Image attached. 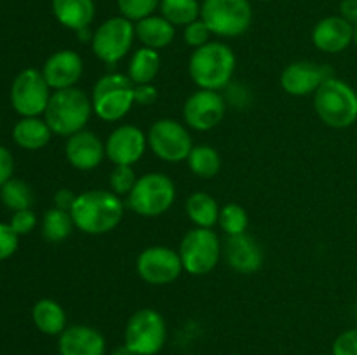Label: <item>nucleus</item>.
<instances>
[{
  "mask_svg": "<svg viewBox=\"0 0 357 355\" xmlns=\"http://www.w3.org/2000/svg\"><path fill=\"white\" fill-rule=\"evenodd\" d=\"M73 223L87 235H103L112 232L124 216L121 197L110 190H89L77 195L70 209Z\"/></svg>",
  "mask_w": 357,
  "mask_h": 355,
  "instance_id": "nucleus-1",
  "label": "nucleus"
},
{
  "mask_svg": "<svg viewBox=\"0 0 357 355\" xmlns=\"http://www.w3.org/2000/svg\"><path fill=\"white\" fill-rule=\"evenodd\" d=\"M236 72V54L222 42H208L197 47L188 61V73L201 89L220 90L227 87Z\"/></svg>",
  "mask_w": 357,
  "mask_h": 355,
  "instance_id": "nucleus-2",
  "label": "nucleus"
},
{
  "mask_svg": "<svg viewBox=\"0 0 357 355\" xmlns=\"http://www.w3.org/2000/svg\"><path fill=\"white\" fill-rule=\"evenodd\" d=\"M91 111H93V100H89L82 89L70 87L51 94V100L44 111V120L54 134L70 138L86 127Z\"/></svg>",
  "mask_w": 357,
  "mask_h": 355,
  "instance_id": "nucleus-3",
  "label": "nucleus"
},
{
  "mask_svg": "<svg viewBox=\"0 0 357 355\" xmlns=\"http://www.w3.org/2000/svg\"><path fill=\"white\" fill-rule=\"evenodd\" d=\"M314 108L330 127H351L357 120V94L347 82L330 77L314 93Z\"/></svg>",
  "mask_w": 357,
  "mask_h": 355,
  "instance_id": "nucleus-4",
  "label": "nucleus"
},
{
  "mask_svg": "<svg viewBox=\"0 0 357 355\" xmlns=\"http://www.w3.org/2000/svg\"><path fill=\"white\" fill-rule=\"evenodd\" d=\"M135 103V84L122 73H107L93 89V110L105 122L124 118Z\"/></svg>",
  "mask_w": 357,
  "mask_h": 355,
  "instance_id": "nucleus-5",
  "label": "nucleus"
},
{
  "mask_svg": "<svg viewBox=\"0 0 357 355\" xmlns=\"http://www.w3.org/2000/svg\"><path fill=\"white\" fill-rule=\"evenodd\" d=\"M176 198V188L169 176L162 173H149L138 178L135 188L128 195V205L136 214L153 218L169 211Z\"/></svg>",
  "mask_w": 357,
  "mask_h": 355,
  "instance_id": "nucleus-6",
  "label": "nucleus"
},
{
  "mask_svg": "<svg viewBox=\"0 0 357 355\" xmlns=\"http://www.w3.org/2000/svg\"><path fill=\"white\" fill-rule=\"evenodd\" d=\"M201 19L208 24L213 35L239 37L250 28L253 10L250 0H204Z\"/></svg>",
  "mask_w": 357,
  "mask_h": 355,
  "instance_id": "nucleus-7",
  "label": "nucleus"
},
{
  "mask_svg": "<svg viewBox=\"0 0 357 355\" xmlns=\"http://www.w3.org/2000/svg\"><path fill=\"white\" fill-rule=\"evenodd\" d=\"M167 340L166 320L157 310L142 308L129 317L124 343L136 355H157Z\"/></svg>",
  "mask_w": 357,
  "mask_h": 355,
  "instance_id": "nucleus-8",
  "label": "nucleus"
},
{
  "mask_svg": "<svg viewBox=\"0 0 357 355\" xmlns=\"http://www.w3.org/2000/svg\"><path fill=\"white\" fill-rule=\"evenodd\" d=\"M178 253L185 271L190 275H206L218 265L222 244L211 228H194L185 233Z\"/></svg>",
  "mask_w": 357,
  "mask_h": 355,
  "instance_id": "nucleus-9",
  "label": "nucleus"
},
{
  "mask_svg": "<svg viewBox=\"0 0 357 355\" xmlns=\"http://www.w3.org/2000/svg\"><path fill=\"white\" fill-rule=\"evenodd\" d=\"M135 37L136 28L132 21L124 16H115L98 26L91 38V45L96 58L112 66L131 51Z\"/></svg>",
  "mask_w": 357,
  "mask_h": 355,
  "instance_id": "nucleus-10",
  "label": "nucleus"
},
{
  "mask_svg": "<svg viewBox=\"0 0 357 355\" xmlns=\"http://www.w3.org/2000/svg\"><path fill=\"white\" fill-rule=\"evenodd\" d=\"M149 146L164 162H180L190 155L194 143L192 136L183 125L174 118H160L150 127Z\"/></svg>",
  "mask_w": 357,
  "mask_h": 355,
  "instance_id": "nucleus-11",
  "label": "nucleus"
},
{
  "mask_svg": "<svg viewBox=\"0 0 357 355\" xmlns=\"http://www.w3.org/2000/svg\"><path fill=\"white\" fill-rule=\"evenodd\" d=\"M49 84L45 82L42 72L35 68H26L14 79L10 89V103L13 108L23 117H38L47 108L51 93Z\"/></svg>",
  "mask_w": 357,
  "mask_h": 355,
  "instance_id": "nucleus-12",
  "label": "nucleus"
},
{
  "mask_svg": "<svg viewBox=\"0 0 357 355\" xmlns=\"http://www.w3.org/2000/svg\"><path fill=\"white\" fill-rule=\"evenodd\" d=\"M136 270L145 282L152 285L171 284L183 271L180 253L171 247L152 246L139 253L136 260Z\"/></svg>",
  "mask_w": 357,
  "mask_h": 355,
  "instance_id": "nucleus-13",
  "label": "nucleus"
},
{
  "mask_svg": "<svg viewBox=\"0 0 357 355\" xmlns=\"http://www.w3.org/2000/svg\"><path fill=\"white\" fill-rule=\"evenodd\" d=\"M227 104L218 90L199 89L185 101L183 118L195 131H209L225 117Z\"/></svg>",
  "mask_w": 357,
  "mask_h": 355,
  "instance_id": "nucleus-14",
  "label": "nucleus"
},
{
  "mask_svg": "<svg viewBox=\"0 0 357 355\" xmlns=\"http://www.w3.org/2000/svg\"><path fill=\"white\" fill-rule=\"evenodd\" d=\"M149 139L136 125H121L108 136L105 153L115 166H132L145 153Z\"/></svg>",
  "mask_w": 357,
  "mask_h": 355,
  "instance_id": "nucleus-15",
  "label": "nucleus"
},
{
  "mask_svg": "<svg viewBox=\"0 0 357 355\" xmlns=\"http://www.w3.org/2000/svg\"><path fill=\"white\" fill-rule=\"evenodd\" d=\"M333 77L328 66L312 61H296L284 68L281 75V86L291 96H307L319 89L321 84Z\"/></svg>",
  "mask_w": 357,
  "mask_h": 355,
  "instance_id": "nucleus-16",
  "label": "nucleus"
},
{
  "mask_svg": "<svg viewBox=\"0 0 357 355\" xmlns=\"http://www.w3.org/2000/svg\"><path fill=\"white\" fill-rule=\"evenodd\" d=\"M82 73V58L75 51H70V49H63V51H58L52 56H49L44 68H42V75H44L45 82L54 90L75 87Z\"/></svg>",
  "mask_w": 357,
  "mask_h": 355,
  "instance_id": "nucleus-17",
  "label": "nucleus"
},
{
  "mask_svg": "<svg viewBox=\"0 0 357 355\" xmlns=\"http://www.w3.org/2000/svg\"><path fill=\"white\" fill-rule=\"evenodd\" d=\"M312 42L319 51L338 54L354 42V24L342 16H328L312 30Z\"/></svg>",
  "mask_w": 357,
  "mask_h": 355,
  "instance_id": "nucleus-18",
  "label": "nucleus"
},
{
  "mask_svg": "<svg viewBox=\"0 0 357 355\" xmlns=\"http://www.w3.org/2000/svg\"><path fill=\"white\" fill-rule=\"evenodd\" d=\"M58 350L59 355H105L107 341L94 327L77 324L59 334Z\"/></svg>",
  "mask_w": 357,
  "mask_h": 355,
  "instance_id": "nucleus-19",
  "label": "nucleus"
},
{
  "mask_svg": "<svg viewBox=\"0 0 357 355\" xmlns=\"http://www.w3.org/2000/svg\"><path fill=\"white\" fill-rule=\"evenodd\" d=\"M65 153L70 166L79 171L96 169L103 157L107 155L101 139L94 132L86 131V129L70 136L65 146Z\"/></svg>",
  "mask_w": 357,
  "mask_h": 355,
  "instance_id": "nucleus-20",
  "label": "nucleus"
},
{
  "mask_svg": "<svg viewBox=\"0 0 357 355\" xmlns=\"http://www.w3.org/2000/svg\"><path fill=\"white\" fill-rule=\"evenodd\" d=\"M225 260L232 270L239 274H253L264 265V251L253 237L241 233L230 235L225 242Z\"/></svg>",
  "mask_w": 357,
  "mask_h": 355,
  "instance_id": "nucleus-21",
  "label": "nucleus"
},
{
  "mask_svg": "<svg viewBox=\"0 0 357 355\" xmlns=\"http://www.w3.org/2000/svg\"><path fill=\"white\" fill-rule=\"evenodd\" d=\"M52 13L63 26L70 30H86L93 23L94 0H52Z\"/></svg>",
  "mask_w": 357,
  "mask_h": 355,
  "instance_id": "nucleus-22",
  "label": "nucleus"
},
{
  "mask_svg": "<svg viewBox=\"0 0 357 355\" xmlns=\"http://www.w3.org/2000/svg\"><path fill=\"white\" fill-rule=\"evenodd\" d=\"M136 37L139 38L145 47L150 49H164L174 40V24L164 16H149L143 19L136 21Z\"/></svg>",
  "mask_w": 357,
  "mask_h": 355,
  "instance_id": "nucleus-23",
  "label": "nucleus"
},
{
  "mask_svg": "<svg viewBox=\"0 0 357 355\" xmlns=\"http://www.w3.org/2000/svg\"><path fill=\"white\" fill-rule=\"evenodd\" d=\"M52 131L47 122L38 117H23L13 129L16 145L24 150H40L51 141Z\"/></svg>",
  "mask_w": 357,
  "mask_h": 355,
  "instance_id": "nucleus-24",
  "label": "nucleus"
},
{
  "mask_svg": "<svg viewBox=\"0 0 357 355\" xmlns=\"http://www.w3.org/2000/svg\"><path fill=\"white\" fill-rule=\"evenodd\" d=\"M31 317H33V324L37 326V329L49 336L61 334L66 329V313L63 306L54 299L45 298L35 303Z\"/></svg>",
  "mask_w": 357,
  "mask_h": 355,
  "instance_id": "nucleus-25",
  "label": "nucleus"
},
{
  "mask_svg": "<svg viewBox=\"0 0 357 355\" xmlns=\"http://www.w3.org/2000/svg\"><path fill=\"white\" fill-rule=\"evenodd\" d=\"M185 211L197 228H211L218 223L220 205L206 191H194L185 202Z\"/></svg>",
  "mask_w": 357,
  "mask_h": 355,
  "instance_id": "nucleus-26",
  "label": "nucleus"
},
{
  "mask_svg": "<svg viewBox=\"0 0 357 355\" xmlns=\"http://www.w3.org/2000/svg\"><path fill=\"white\" fill-rule=\"evenodd\" d=\"M160 68V56L155 49L142 47L132 54L129 61L128 77L135 86L142 84H152Z\"/></svg>",
  "mask_w": 357,
  "mask_h": 355,
  "instance_id": "nucleus-27",
  "label": "nucleus"
},
{
  "mask_svg": "<svg viewBox=\"0 0 357 355\" xmlns=\"http://www.w3.org/2000/svg\"><path fill=\"white\" fill-rule=\"evenodd\" d=\"M187 162L192 173L202 180H211L222 169V157L209 145L194 146Z\"/></svg>",
  "mask_w": 357,
  "mask_h": 355,
  "instance_id": "nucleus-28",
  "label": "nucleus"
},
{
  "mask_svg": "<svg viewBox=\"0 0 357 355\" xmlns=\"http://www.w3.org/2000/svg\"><path fill=\"white\" fill-rule=\"evenodd\" d=\"M160 13L174 26H187L201 17L197 0H160Z\"/></svg>",
  "mask_w": 357,
  "mask_h": 355,
  "instance_id": "nucleus-29",
  "label": "nucleus"
},
{
  "mask_svg": "<svg viewBox=\"0 0 357 355\" xmlns=\"http://www.w3.org/2000/svg\"><path fill=\"white\" fill-rule=\"evenodd\" d=\"M73 226H75V223H73L72 214L58 207L49 209L44 214V219H42V233H44V239L49 240V242L65 240L66 237H70Z\"/></svg>",
  "mask_w": 357,
  "mask_h": 355,
  "instance_id": "nucleus-30",
  "label": "nucleus"
},
{
  "mask_svg": "<svg viewBox=\"0 0 357 355\" xmlns=\"http://www.w3.org/2000/svg\"><path fill=\"white\" fill-rule=\"evenodd\" d=\"M0 198L14 212L23 211V209H30V205L33 204V191L24 181L10 178L0 187Z\"/></svg>",
  "mask_w": 357,
  "mask_h": 355,
  "instance_id": "nucleus-31",
  "label": "nucleus"
},
{
  "mask_svg": "<svg viewBox=\"0 0 357 355\" xmlns=\"http://www.w3.org/2000/svg\"><path fill=\"white\" fill-rule=\"evenodd\" d=\"M220 226L227 235H241L246 233L248 226H250V216L248 211L239 204H227L220 209Z\"/></svg>",
  "mask_w": 357,
  "mask_h": 355,
  "instance_id": "nucleus-32",
  "label": "nucleus"
},
{
  "mask_svg": "<svg viewBox=\"0 0 357 355\" xmlns=\"http://www.w3.org/2000/svg\"><path fill=\"white\" fill-rule=\"evenodd\" d=\"M119 10L129 21H139L152 16L153 10L160 6V0H117Z\"/></svg>",
  "mask_w": 357,
  "mask_h": 355,
  "instance_id": "nucleus-33",
  "label": "nucleus"
},
{
  "mask_svg": "<svg viewBox=\"0 0 357 355\" xmlns=\"http://www.w3.org/2000/svg\"><path fill=\"white\" fill-rule=\"evenodd\" d=\"M136 181H138V178H136L132 166H115L110 174V188L119 197L121 195L128 197L132 188H135Z\"/></svg>",
  "mask_w": 357,
  "mask_h": 355,
  "instance_id": "nucleus-34",
  "label": "nucleus"
},
{
  "mask_svg": "<svg viewBox=\"0 0 357 355\" xmlns=\"http://www.w3.org/2000/svg\"><path fill=\"white\" fill-rule=\"evenodd\" d=\"M211 30L208 28V24L204 23L202 19H197L194 21V23L187 24L185 26V31H183V37H185V42H187L190 47H202V45H206L209 42V37H211Z\"/></svg>",
  "mask_w": 357,
  "mask_h": 355,
  "instance_id": "nucleus-35",
  "label": "nucleus"
},
{
  "mask_svg": "<svg viewBox=\"0 0 357 355\" xmlns=\"http://www.w3.org/2000/svg\"><path fill=\"white\" fill-rule=\"evenodd\" d=\"M17 240H20V235L10 228V225L0 223V261L7 260L16 253Z\"/></svg>",
  "mask_w": 357,
  "mask_h": 355,
  "instance_id": "nucleus-36",
  "label": "nucleus"
},
{
  "mask_svg": "<svg viewBox=\"0 0 357 355\" xmlns=\"http://www.w3.org/2000/svg\"><path fill=\"white\" fill-rule=\"evenodd\" d=\"M10 228L17 233V235H26L37 225V216L30 209H23V211H16L10 219Z\"/></svg>",
  "mask_w": 357,
  "mask_h": 355,
  "instance_id": "nucleus-37",
  "label": "nucleus"
},
{
  "mask_svg": "<svg viewBox=\"0 0 357 355\" xmlns=\"http://www.w3.org/2000/svg\"><path fill=\"white\" fill-rule=\"evenodd\" d=\"M333 355H357V329L344 331L335 340Z\"/></svg>",
  "mask_w": 357,
  "mask_h": 355,
  "instance_id": "nucleus-38",
  "label": "nucleus"
},
{
  "mask_svg": "<svg viewBox=\"0 0 357 355\" xmlns=\"http://www.w3.org/2000/svg\"><path fill=\"white\" fill-rule=\"evenodd\" d=\"M14 159L7 148L0 145V187L13 178Z\"/></svg>",
  "mask_w": 357,
  "mask_h": 355,
  "instance_id": "nucleus-39",
  "label": "nucleus"
},
{
  "mask_svg": "<svg viewBox=\"0 0 357 355\" xmlns=\"http://www.w3.org/2000/svg\"><path fill=\"white\" fill-rule=\"evenodd\" d=\"M157 100V89L152 84L135 86V101L139 104H152Z\"/></svg>",
  "mask_w": 357,
  "mask_h": 355,
  "instance_id": "nucleus-40",
  "label": "nucleus"
},
{
  "mask_svg": "<svg viewBox=\"0 0 357 355\" xmlns=\"http://www.w3.org/2000/svg\"><path fill=\"white\" fill-rule=\"evenodd\" d=\"M77 195L72 194V190H66V188H61V190L56 191L54 195V207L63 209V211H68L72 209L73 202H75Z\"/></svg>",
  "mask_w": 357,
  "mask_h": 355,
  "instance_id": "nucleus-41",
  "label": "nucleus"
},
{
  "mask_svg": "<svg viewBox=\"0 0 357 355\" xmlns=\"http://www.w3.org/2000/svg\"><path fill=\"white\" fill-rule=\"evenodd\" d=\"M340 16L356 26L357 24V0H342Z\"/></svg>",
  "mask_w": 357,
  "mask_h": 355,
  "instance_id": "nucleus-42",
  "label": "nucleus"
},
{
  "mask_svg": "<svg viewBox=\"0 0 357 355\" xmlns=\"http://www.w3.org/2000/svg\"><path fill=\"white\" fill-rule=\"evenodd\" d=\"M110 355H136L135 352L131 350V348L128 347V345H121V347H117V348H114V350H112V354Z\"/></svg>",
  "mask_w": 357,
  "mask_h": 355,
  "instance_id": "nucleus-43",
  "label": "nucleus"
},
{
  "mask_svg": "<svg viewBox=\"0 0 357 355\" xmlns=\"http://www.w3.org/2000/svg\"><path fill=\"white\" fill-rule=\"evenodd\" d=\"M354 42H356V45H357V24L354 26Z\"/></svg>",
  "mask_w": 357,
  "mask_h": 355,
  "instance_id": "nucleus-44",
  "label": "nucleus"
},
{
  "mask_svg": "<svg viewBox=\"0 0 357 355\" xmlns=\"http://www.w3.org/2000/svg\"><path fill=\"white\" fill-rule=\"evenodd\" d=\"M261 2H271V0H261Z\"/></svg>",
  "mask_w": 357,
  "mask_h": 355,
  "instance_id": "nucleus-45",
  "label": "nucleus"
}]
</instances>
